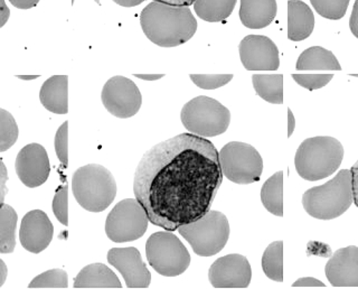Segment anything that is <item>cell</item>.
I'll return each instance as SVG.
<instances>
[{
  "mask_svg": "<svg viewBox=\"0 0 358 289\" xmlns=\"http://www.w3.org/2000/svg\"><path fill=\"white\" fill-rule=\"evenodd\" d=\"M277 12V0H241L240 20L248 29H264L273 22Z\"/></svg>",
  "mask_w": 358,
  "mask_h": 289,
  "instance_id": "18",
  "label": "cell"
},
{
  "mask_svg": "<svg viewBox=\"0 0 358 289\" xmlns=\"http://www.w3.org/2000/svg\"><path fill=\"white\" fill-rule=\"evenodd\" d=\"M241 62L248 71H277L279 50L273 41L263 35H248L238 45Z\"/></svg>",
  "mask_w": 358,
  "mask_h": 289,
  "instance_id": "13",
  "label": "cell"
},
{
  "mask_svg": "<svg viewBox=\"0 0 358 289\" xmlns=\"http://www.w3.org/2000/svg\"><path fill=\"white\" fill-rule=\"evenodd\" d=\"M180 119L190 134L204 138L215 137L227 132L231 113L215 99L199 96L185 104Z\"/></svg>",
  "mask_w": 358,
  "mask_h": 289,
  "instance_id": "7",
  "label": "cell"
},
{
  "mask_svg": "<svg viewBox=\"0 0 358 289\" xmlns=\"http://www.w3.org/2000/svg\"><path fill=\"white\" fill-rule=\"evenodd\" d=\"M102 104L112 115L128 119L137 115L143 97L137 85L124 76H113L106 81L101 93Z\"/></svg>",
  "mask_w": 358,
  "mask_h": 289,
  "instance_id": "11",
  "label": "cell"
},
{
  "mask_svg": "<svg viewBox=\"0 0 358 289\" xmlns=\"http://www.w3.org/2000/svg\"><path fill=\"white\" fill-rule=\"evenodd\" d=\"M94 1L98 3V5H101L100 0H94Z\"/></svg>",
  "mask_w": 358,
  "mask_h": 289,
  "instance_id": "47",
  "label": "cell"
},
{
  "mask_svg": "<svg viewBox=\"0 0 358 289\" xmlns=\"http://www.w3.org/2000/svg\"><path fill=\"white\" fill-rule=\"evenodd\" d=\"M315 27V16L307 3L301 0L288 1V38L300 42L310 36Z\"/></svg>",
  "mask_w": 358,
  "mask_h": 289,
  "instance_id": "20",
  "label": "cell"
},
{
  "mask_svg": "<svg viewBox=\"0 0 358 289\" xmlns=\"http://www.w3.org/2000/svg\"><path fill=\"white\" fill-rule=\"evenodd\" d=\"M117 5L122 7L139 6L145 0H113Z\"/></svg>",
  "mask_w": 358,
  "mask_h": 289,
  "instance_id": "42",
  "label": "cell"
},
{
  "mask_svg": "<svg viewBox=\"0 0 358 289\" xmlns=\"http://www.w3.org/2000/svg\"><path fill=\"white\" fill-rule=\"evenodd\" d=\"M9 16H10V10H9L5 0H0V29L8 22Z\"/></svg>",
  "mask_w": 358,
  "mask_h": 289,
  "instance_id": "40",
  "label": "cell"
},
{
  "mask_svg": "<svg viewBox=\"0 0 358 289\" xmlns=\"http://www.w3.org/2000/svg\"><path fill=\"white\" fill-rule=\"evenodd\" d=\"M313 8L327 20H338L344 17L350 0H310Z\"/></svg>",
  "mask_w": 358,
  "mask_h": 289,
  "instance_id": "29",
  "label": "cell"
},
{
  "mask_svg": "<svg viewBox=\"0 0 358 289\" xmlns=\"http://www.w3.org/2000/svg\"><path fill=\"white\" fill-rule=\"evenodd\" d=\"M350 29L352 35L358 38V0H356L354 7H352V12L350 18Z\"/></svg>",
  "mask_w": 358,
  "mask_h": 289,
  "instance_id": "38",
  "label": "cell"
},
{
  "mask_svg": "<svg viewBox=\"0 0 358 289\" xmlns=\"http://www.w3.org/2000/svg\"><path fill=\"white\" fill-rule=\"evenodd\" d=\"M262 269L271 281H283V242L274 241L268 244L262 257Z\"/></svg>",
  "mask_w": 358,
  "mask_h": 289,
  "instance_id": "27",
  "label": "cell"
},
{
  "mask_svg": "<svg viewBox=\"0 0 358 289\" xmlns=\"http://www.w3.org/2000/svg\"><path fill=\"white\" fill-rule=\"evenodd\" d=\"M294 81L307 90L322 89L333 80L334 74H292Z\"/></svg>",
  "mask_w": 358,
  "mask_h": 289,
  "instance_id": "33",
  "label": "cell"
},
{
  "mask_svg": "<svg viewBox=\"0 0 358 289\" xmlns=\"http://www.w3.org/2000/svg\"><path fill=\"white\" fill-rule=\"evenodd\" d=\"M298 71H341L338 59L333 52L322 46H313L302 52L296 61Z\"/></svg>",
  "mask_w": 358,
  "mask_h": 289,
  "instance_id": "22",
  "label": "cell"
},
{
  "mask_svg": "<svg viewBox=\"0 0 358 289\" xmlns=\"http://www.w3.org/2000/svg\"><path fill=\"white\" fill-rule=\"evenodd\" d=\"M238 0H196L194 10L201 20L220 23L231 16Z\"/></svg>",
  "mask_w": 358,
  "mask_h": 289,
  "instance_id": "24",
  "label": "cell"
},
{
  "mask_svg": "<svg viewBox=\"0 0 358 289\" xmlns=\"http://www.w3.org/2000/svg\"><path fill=\"white\" fill-rule=\"evenodd\" d=\"M252 83L257 96L268 104H283L282 74H255Z\"/></svg>",
  "mask_w": 358,
  "mask_h": 289,
  "instance_id": "23",
  "label": "cell"
},
{
  "mask_svg": "<svg viewBox=\"0 0 358 289\" xmlns=\"http://www.w3.org/2000/svg\"><path fill=\"white\" fill-rule=\"evenodd\" d=\"M29 288H67L69 279L63 269H50L34 278L28 285Z\"/></svg>",
  "mask_w": 358,
  "mask_h": 289,
  "instance_id": "30",
  "label": "cell"
},
{
  "mask_svg": "<svg viewBox=\"0 0 358 289\" xmlns=\"http://www.w3.org/2000/svg\"><path fill=\"white\" fill-rule=\"evenodd\" d=\"M222 181L213 143L180 134L143 155L134 173V193L149 222L173 232L210 210Z\"/></svg>",
  "mask_w": 358,
  "mask_h": 289,
  "instance_id": "1",
  "label": "cell"
},
{
  "mask_svg": "<svg viewBox=\"0 0 358 289\" xmlns=\"http://www.w3.org/2000/svg\"><path fill=\"white\" fill-rule=\"evenodd\" d=\"M261 201L270 213L283 216V173L277 171L263 184Z\"/></svg>",
  "mask_w": 358,
  "mask_h": 289,
  "instance_id": "25",
  "label": "cell"
},
{
  "mask_svg": "<svg viewBox=\"0 0 358 289\" xmlns=\"http://www.w3.org/2000/svg\"><path fill=\"white\" fill-rule=\"evenodd\" d=\"M17 176L27 188L43 185L50 173V160L46 149L39 143H29L18 153L16 158Z\"/></svg>",
  "mask_w": 358,
  "mask_h": 289,
  "instance_id": "14",
  "label": "cell"
},
{
  "mask_svg": "<svg viewBox=\"0 0 358 289\" xmlns=\"http://www.w3.org/2000/svg\"><path fill=\"white\" fill-rule=\"evenodd\" d=\"M72 191L84 210L98 213L115 201L117 188L109 169L99 164H89L73 174Z\"/></svg>",
  "mask_w": 358,
  "mask_h": 289,
  "instance_id": "5",
  "label": "cell"
},
{
  "mask_svg": "<svg viewBox=\"0 0 358 289\" xmlns=\"http://www.w3.org/2000/svg\"><path fill=\"white\" fill-rule=\"evenodd\" d=\"M74 288H122L115 272L103 264L84 267L74 281Z\"/></svg>",
  "mask_w": 358,
  "mask_h": 289,
  "instance_id": "21",
  "label": "cell"
},
{
  "mask_svg": "<svg viewBox=\"0 0 358 289\" xmlns=\"http://www.w3.org/2000/svg\"><path fill=\"white\" fill-rule=\"evenodd\" d=\"M9 3L18 9H31L36 6L39 0H9Z\"/></svg>",
  "mask_w": 358,
  "mask_h": 289,
  "instance_id": "39",
  "label": "cell"
},
{
  "mask_svg": "<svg viewBox=\"0 0 358 289\" xmlns=\"http://www.w3.org/2000/svg\"><path fill=\"white\" fill-rule=\"evenodd\" d=\"M18 134L20 130L13 115L0 108V153L14 146L18 139Z\"/></svg>",
  "mask_w": 358,
  "mask_h": 289,
  "instance_id": "28",
  "label": "cell"
},
{
  "mask_svg": "<svg viewBox=\"0 0 358 289\" xmlns=\"http://www.w3.org/2000/svg\"><path fill=\"white\" fill-rule=\"evenodd\" d=\"M140 25L150 42L160 48H176L195 35L199 24L188 6L152 1L140 14Z\"/></svg>",
  "mask_w": 358,
  "mask_h": 289,
  "instance_id": "2",
  "label": "cell"
},
{
  "mask_svg": "<svg viewBox=\"0 0 358 289\" xmlns=\"http://www.w3.org/2000/svg\"><path fill=\"white\" fill-rule=\"evenodd\" d=\"M7 182H8V171L3 160L0 158V208L5 203L6 197L8 194Z\"/></svg>",
  "mask_w": 358,
  "mask_h": 289,
  "instance_id": "35",
  "label": "cell"
},
{
  "mask_svg": "<svg viewBox=\"0 0 358 289\" xmlns=\"http://www.w3.org/2000/svg\"><path fill=\"white\" fill-rule=\"evenodd\" d=\"M54 227L44 211H29L22 220L20 240L31 253H41L53 240Z\"/></svg>",
  "mask_w": 358,
  "mask_h": 289,
  "instance_id": "16",
  "label": "cell"
},
{
  "mask_svg": "<svg viewBox=\"0 0 358 289\" xmlns=\"http://www.w3.org/2000/svg\"><path fill=\"white\" fill-rule=\"evenodd\" d=\"M324 274L336 288H358V248H341L328 260Z\"/></svg>",
  "mask_w": 358,
  "mask_h": 289,
  "instance_id": "17",
  "label": "cell"
},
{
  "mask_svg": "<svg viewBox=\"0 0 358 289\" xmlns=\"http://www.w3.org/2000/svg\"><path fill=\"white\" fill-rule=\"evenodd\" d=\"M194 85L204 90H215L233 79V74H190Z\"/></svg>",
  "mask_w": 358,
  "mask_h": 289,
  "instance_id": "31",
  "label": "cell"
},
{
  "mask_svg": "<svg viewBox=\"0 0 358 289\" xmlns=\"http://www.w3.org/2000/svg\"><path fill=\"white\" fill-rule=\"evenodd\" d=\"M350 171H352V199L358 208V160L350 169Z\"/></svg>",
  "mask_w": 358,
  "mask_h": 289,
  "instance_id": "37",
  "label": "cell"
},
{
  "mask_svg": "<svg viewBox=\"0 0 358 289\" xmlns=\"http://www.w3.org/2000/svg\"><path fill=\"white\" fill-rule=\"evenodd\" d=\"M106 258L122 275L128 288H148L151 274L137 248H112Z\"/></svg>",
  "mask_w": 358,
  "mask_h": 289,
  "instance_id": "15",
  "label": "cell"
},
{
  "mask_svg": "<svg viewBox=\"0 0 358 289\" xmlns=\"http://www.w3.org/2000/svg\"><path fill=\"white\" fill-rule=\"evenodd\" d=\"M292 287L294 288H326V285L316 278L303 277L292 283Z\"/></svg>",
  "mask_w": 358,
  "mask_h": 289,
  "instance_id": "36",
  "label": "cell"
},
{
  "mask_svg": "<svg viewBox=\"0 0 358 289\" xmlns=\"http://www.w3.org/2000/svg\"><path fill=\"white\" fill-rule=\"evenodd\" d=\"M208 279L215 288H246L251 283V265L244 255H224L210 266Z\"/></svg>",
  "mask_w": 358,
  "mask_h": 289,
  "instance_id": "12",
  "label": "cell"
},
{
  "mask_svg": "<svg viewBox=\"0 0 358 289\" xmlns=\"http://www.w3.org/2000/svg\"><path fill=\"white\" fill-rule=\"evenodd\" d=\"M148 223V216L137 199H122L106 218V236L117 244L134 241L143 237Z\"/></svg>",
  "mask_w": 358,
  "mask_h": 289,
  "instance_id": "10",
  "label": "cell"
},
{
  "mask_svg": "<svg viewBox=\"0 0 358 289\" xmlns=\"http://www.w3.org/2000/svg\"><path fill=\"white\" fill-rule=\"evenodd\" d=\"M218 154L222 171L227 180L243 185L260 181L263 160L255 147L241 141H231Z\"/></svg>",
  "mask_w": 358,
  "mask_h": 289,
  "instance_id": "9",
  "label": "cell"
},
{
  "mask_svg": "<svg viewBox=\"0 0 358 289\" xmlns=\"http://www.w3.org/2000/svg\"><path fill=\"white\" fill-rule=\"evenodd\" d=\"M20 79L22 80H31V79H35V78H37V76H18Z\"/></svg>",
  "mask_w": 358,
  "mask_h": 289,
  "instance_id": "46",
  "label": "cell"
},
{
  "mask_svg": "<svg viewBox=\"0 0 358 289\" xmlns=\"http://www.w3.org/2000/svg\"><path fill=\"white\" fill-rule=\"evenodd\" d=\"M7 275H8L7 266H6L5 262L0 259V287H3V283H5Z\"/></svg>",
  "mask_w": 358,
  "mask_h": 289,
  "instance_id": "44",
  "label": "cell"
},
{
  "mask_svg": "<svg viewBox=\"0 0 358 289\" xmlns=\"http://www.w3.org/2000/svg\"><path fill=\"white\" fill-rule=\"evenodd\" d=\"M39 100L50 113L66 115L69 113V76H50L41 87Z\"/></svg>",
  "mask_w": 358,
  "mask_h": 289,
  "instance_id": "19",
  "label": "cell"
},
{
  "mask_svg": "<svg viewBox=\"0 0 358 289\" xmlns=\"http://www.w3.org/2000/svg\"><path fill=\"white\" fill-rule=\"evenodd\" d=\"M145 255L155 272L165 277L182 275L190 265V255L171 231L151 234L145 244Z\"/></svg>",
  "mask_w": 358,
  "mask_h": 289,
  "instance_id": "8",
  "label": "cell"
},
{
  "mask_svg": "<svg viewBox=\"0 0 358 289\" xmlns=\"http://www.w3.org/2000/svg\"><path fill=\"white\" fill-rule=\"evenodd\" d=\"M18 216L14 208L3 203L0 208V253H14Z\"/></svg>",
  "mask_w": 358,
  "mask_h": 289,
  "instance_id": "26",
  "label": "cell"
},
{
  "mask_svg": "<svg viewBox=\"0 0 358 289\" xmlns=\"http://www.w3.org/2000/svg\"><path fill=\"white\" fill-rule=\"evenodd\" d=\"M177 231L188 241L196 255L212 257L227 246L231 229L225 214L210 210L199 219L180 225Z\"/></svg>",
  "mask_w": 358,
  "mask_h": 289,
  "instance_id": "6",
  "label": "cell"
},
{
  "mask_svg": "<svg viewBox=\"0 0 358 289\" xmlns=\"http://www.w3.org/2000/svg\"><path fill=\"white\" fill-rule=\"evenodd\" d=\"M152 1H158V3H168V5H173V6H192L196 0H152Z\"/></svg>",
  "mask_w": 358,
  "mask_h": 289,
  "instance_id": "41",
  "label": "cell"
},
{
  "mask_svg": "<svg viewBox=\"0 0 358 289\" xmlns=\"http://www.w3.org/2000/svg\"><path fill=\"white\" fill-rule=\"evenodd\" d=\"M344 158L341 141L330 136L308 138L300 143L294 157L296 173L303 180L316 182L334 174Z\"/></svg>",
  "mask_w": 358,
  "mask_h": 289,
  "instance_id": "3",
  "label": "cell"
},
{
  "mask_svg": "<svg viewBox=\"0 0 358 289\" xmlns=\"http://www.w3.org/2000/svg\"><path fill=\"white\" fill-rule=\"evenodd\" d=\"M294 128H296V119H294V113L291 111L290 108L288 109V138H290L294 134Z\"/></svg>",
  "mask_w": 358,
  "mask_h": 289,
  "instance_id": "43",
  "label": "cell"
},
{
  "mask_svg": "<svg viewBox=\"0 0 358 289\" xmlns=\"http://www.w3.org/2000/svg\"><path fill=\"white\" fill-rule=\"evenodd\" d=\"M67 206H69V186L67 184H64L56 190L52 209H53L56 219L59 220L65 227L69 225V211H67L69 208Z\"/></svg>",
  "mask_w": 358,
  "mask_h": 289,
  "instance_id": "32",
  "label": "cell"
},
{
  "mask_svg": "<svg viewBox=\"0 0 358 289\" xmlns=\"http://www.w3.org/2000/svg\"><path fill=\"white\" fill-rule=\"evenodd\" d=\"M67 143H69V122L65 121L56 132L55 141H54L56 155L63 167H67L69 165V148H67L69 145Z\"/></svg>",
  "mask_w": 358,
  "mask_h": 289,
  "instance_id": "34",
  "label": "cell"
},
{
  "mask_svg": "<svg viewBox=\"0 0 358 289\" xmlns=\"http://www.w3.org/2000/svg\"><path fill=\"white\" fill-rule=\"evenodd\" d=\"M138 79L145 80V81H156V80L164 78V74H136Z\"/></svg>",
  "mask_w": 358,
  "mask_h": 289,
  "instance_id": "45",
  "label": "cell"
},
{
  "mask_svg": "<svg viewBox=\"0 0 358 289\" xmlns=\"http://www.w3.org/2000/svg\"><path fill=\"white\" fill-rule=\"evenodd\" d=\"M352 171L341 169L324 185L309 188L302 197V205L315 219L333 220L343 216L352 206Z\"/></svg>",
  "mask_w": 358,
  "mask_h": 289,
  "instance_id": "4",
  "label": "cell"
}]
</instances>
